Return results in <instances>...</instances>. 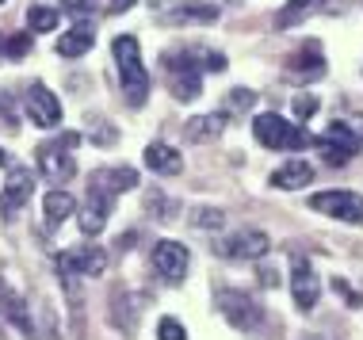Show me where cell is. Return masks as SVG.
<instances>
[{"label":"cell","instance_id":"cell-1","mask_svg":"<svg viewBox=\"0 0 363 340\" xmlns=\"http://www.w3.org/2000/svg\"><path fill=\"white\" fill-rule=\"evenodd\" d=\"M111 54H115V65H119V76H123V96L130 108H142L150 100V73L142 65V50H138V38L134 35H119L111 42Z\"/></svg>","mask_w":363,"mask_h":340},{"label":"cell","instance_id":"cell-2","mask_svg":"<svg viewBox=\"0 0 363 340\" xmlns=\"http://www.w3.org/2000/svg\"><path fill=\"white\" fill-rule=\"evenodd\" d=\"M252 134H257V142L264 149H306L310 145V134L302 130L298 123L283 119L276 111H264L252 119Z\"/></svg>","mask_w":363,"mask_h":340},{"label":"cell","instance_id":"cell-3","mask_svg":"<svg viewBox=\"0 0 363 340\" xmlns=\"http://www.w3.org/2000/svg\"><path fill=\"white\" fill-rule=\"evenodd\" d=\"M218 310L225 322L233 329H241V333H257L264 325V306L249 290H218Z\"/></svg>","mask_w":363,"mask_h":340},{"label":"cell","instance_id":"cell-4","mask_svg":"<svg viewBox=\"0 0 363 340\" xmlns=\"http://www.w3.org/2000/svg\"><path fill=\"white\" fill-rule=\"evenodd\" d=\"M310 207L325 218L348 222V226H359L363 222V199L356 191H318V196L310 199Z\"/></svg>","mask_w":363,"mask_h":340},{"label":"cell","instance_id":"cell-5","mask_svg":"<svg viewBox=\"0 0 363 340\" xmlns=\"http://www.w3.org/2000/svg\"><path fill=\"white\" fill-rule=\"evenodd\" d=\"M313 145H318V153L329 164H348L359 153V138L352 134L348 123H329L325 134H321V138H313Z\"/></svg>","mask_w":363,"mask_h":340},{"label":"cell","instance_id":"cell-6","mask_svg":"<svg viewBox=\"0 0 363 340\" xmlns=\"http://www.w3.org/2000/svg\"><path fill=\"white\" fill-rule=\"evenodd\" d=\"M107 268V252L100 245H77L69 252L57 256V271L62 279H81V276H104Z\"/></svg>","mask_w":363,"mask_h":340},{"label":"cell","instance_id":"cell-7","mask_svg":"<svg viewBox=\"0 0 363 340\" xmlns=\"http://www.w3.org/2000/svg\"><path fill=\"white\" fill-rule=\"evenodd\" d=\"M164 69H169V76H172L169 84H172V96H176V100H195V96L203 92L199 69H195V62H191L188 50L164 54Z\"/></svg>","mask_w":363,"mask_h":340},{"label":"cell","instance_id":"cell-8","mask_svg":"<svg viewBox=\"0 0 363 340\" xmlns=\"http://www.w3.org/2000/svg\"><path fill=\"white\" fill-rule=\"evenodd\" d=\"M268 249H272V241H268V233H260V230L230 233L225 241L214 245V252L225 260H260V256H268Z\"/></svg>","mask_w":363,"mask_h":340},{"label":"cell","instance_id":"cell-9","mask_svg":"<svg viewBox=\"0 0 363 340\" xmlns=\"http://www.w3.org/2000/svg\"><path fill=\"white\" fill-rule=\"evenodd\" d=\"M111 207H115V196H111V191L88 183V199H84V207L77 210V226H81V233H88V237L104 233L107 218H111Z\"/></svg>","mask_w":363,"mask_h":340},{"label":"cell","instance_id":"cell-10","mask_svg":"<svg viewBox=\"0 0 363 340\" xmlns=\"http://www.w3.org/2000/svg\"><path fill=\"white\" fill-rule=\"evenodd\" d=\"M188 264H191V252L180 241H157L153 245V271L164 283H180L188 276Z\"/></svg>","mask_w":363,"mask_h":340},{"label":"cell","instance_id":"cell-11","mask_svg":"<svg viewBox=\"0 0 363 340\" xmlns=\"http://www.w3.org/2000/svg\"><path fill=\"white\" fill-rule=\"evenodd\" d=\"M291 295L298 310H313L321 298V279L306 256H294V264H291Z\"/></svg>","mask_w":363,"mask_h":340},{"label":"cell","instance_id":"cell-12","mask_svg":"<svg viewBox=\"0 0 363 340\" xmlns=\"http://www.w3.org/2000/svg\"><path fill=\"white\" fill-rule=\"evenodd\" d=\"M38 172H43L50 183H69L77 176V161L69 157V149L65 145H43L38 149Z\"/></svg>","mask_w":363,"mask_h":340},{"label":"cell","instance_id":"cell-13","mask_svg":"<svg viewBox=\"0 0 363 340\" xmlns=\"http://www.w3.org/2000/svg\"><path fill=\"white\" fill-rule=\"evenodd\" d=\"M27 115H31L35 126H57L62 123V103H57V96L46 89V84H31L27 89Z\"/></svg>","mask_w":363,"mask_h":340},{"label":"cell","instance_id":"cell-14","mask_svg":"<svg viewBox=\"0 0 363 340\" xmlns=\"http://www.w3.org/2000/svg\"><path fill=\"white\" fill-rule=\"evenodd\" d=\"M287 69H291L294 76H302V81H318V76L325 73V54H321V42H318V38L302 42L298 50L287 57Z\"/></svg>","mask_w":363,"mask_h":340},{"label":"cell","instance_id":"cell-15","mask_svg":"<svg viewBox=\"0 0 363 340\" xmlns=\"http://www.w3.org/2000/svg\"><path fill=\"white\" fill-rule=\"evenodd\" d=\"M0 317H4V322H12L19 333H27L31 340L38 336V333H35V317H31V310H27V302L16 295L12 287L4 283V279H0Z\"/></svg>","mask_w":363,"mask_h":340},{"label":"cell","instance_id":"cell-16","mask_svg":"<svg viewBox=\"0 0 363 340\" xmlns=\"http://www.w3.org/2000/svg\"><path fill=\"white\" fill-rule=\"evenodd\" d=\"M31 191H35V176H31V172H27V169H12V176H8V183H4V196H0V215L12 218L16 210L31 199Z\"/></svg>","mask_w":363,"mask_h":340},{"label":"cell","instance_id":"cell-17","mask_svg":"<svg viewBox=\"0 0 363 340\" xmlns=\"http://www.w3.org/2000/svg\"><path fill=\"white\" fill-rule=\"evenodd\" d=\"M138 317H142V295L134 290H115L111 298V322L119 333H138Z\"/></svg>","mask_w":363,"mask_h":340},{"label":"cell","instance_id":"cell-18","mask_svg":"<svg viewBox=\"0 0 363 340\" xmlns=\"http://www.w3.org/2000/svg\"><path fill=\"white\" fill-rule=\"evenodd\" d=\"M306 183H313V164L310 161H287V164H279L276 172H272V188H279V191H298V188H306Z\"/></svg>","mask_w":363,"mask_h":340},{"label":"cell","instance_id":"cell-19","mask_svg":"<svg viewBox=\"0 0 363 340\" xmlns=\"http://www.w3.org/2000/svg\"><path fill=\"white\" fill-rule=\"evenodd\" d=\"M92 42H96V27L88 23V19H81L73 31H65L62 38H57V54L62 57H84L88 50H92Z\"/></svg>","mask_w":363,"mask_h":340},{"label":"cell","instance_id":"cell-20","mask_svg":"<svg viewBox=\"0 0 363 340\" xmlns=\"http://www.w3.org/2000/svg\"><path fill=\"white\" fill-rule=\"evenodd\" d=\"M164 23H214L218 19V4H207V0H188V4L172 8V12L161 16Z\"/></svg>","mask_w":363,"mask_h":340},{"label":"cell","instance_id":"cell-21","mask_svg":"<svg viewBox=\"0 0 363 340\" xmlns=\"http://www.w3.org/2000/svg\"><path fill=\"white\" fill-rule=\"evenodd\" d=\"M145 169H153L157 176H176V172L184 169V157L172 149V145L153 142V145H145Z\"/></svg>","mask_w":363,"mask_h":340},{"label":"cell","instance_id":"cell-22","mask_svg":"<svg viewBox=\"0 0 363 340\" xmlns=\"http://www.w3.org/2000/svg\"><path fill=\"white\" fill-rule=\"evenodd\" d=\"M92 183L111 191V196H123V191L138 188V172L126 169V164H119V169H100V172H92Z\"/></svg>","mask_w":363,"mask_h":340},{"label":"cell","instance_id":"cell-23","mask_svg":"<svg viewBox=\"0 0 363 340\" xmlns=\"http://www.w3.org/2000/svg\"><path fill=\"white\" fill-rule=\"evenodd\" d=\"M43 215H46V226L57 230V226H65V218L77 215V199L69 196V191H50V196L43 199Z\"/></svg>","mask_w":363,"mask_h":340},{"label":"cell","instance_id":"cell-24","mask_svg":"<svg viewBox=\"0 0 363 340\" xmlns=\"http://www.w3.org/2000/svg\"><path fill=\"white\" fill-rule=\"evenodd\" d=\"M222 130H225V115H195V119H188V126H184V138L199 145V142H214Z\"/></svg>","mask_w":363,"mask_h":340},{"label":"cell","instance_id":"cell-25","mask_svg":"<svg viewBox=\"0 0 363 340\" xmlns=\"http://www.w3.org/2000/svg\"><path fill=\"white\" fill-rule=\"evenodd\" d=\"M321 8V0H287L283 4V12L276 16V23L279 27H294V23H302L306 16H313Z\"/></svg>","mask_w":363,"mask_h":340},{"label":"cell","instance_id":"cell-26","mask_svg":"<svg viewBox=\"0 0 363 340\" xmlns=\"http://www.w3.org/2000/svg\"><path fill=\"white\" fill-rule=\"evenodd\" d=\"M27 27L38 35V31H54L57 27V12L54 8H38V4H31L27 8Z\"/></svg>","mask_w":363,"mask_h":340},{"label":"cell","instance_id":"cell-27","mask_svg":"<svg viewBox=\"0 0 363 340\" xmlns=\"http://www.w3.org/2000/svg\"><path fill=\"white\" fill-rule=\"evenodd\" d=\"M188 218H191L195 230H222V222H225V215L218 207H195Z\"/></svg>","mask_w":363,"mask_h":340},{"label":"cell","instance_id":"cell-28","mask_svg":"<svg viewBox=\"0 0 363 340\" xmlns=\"http://www.w3.org/2000/svg\"><path fill=\"white\" fill-rule=\"evenodd\" d=\"M27 50H31V31H19V35H12L4 42V57H8V62H19Z\"/></svg>","mask_w":363,"mask_h":340},{"label":"cell","instance_id":"cell-29","mask_svg":"<svg viewBox=\"0 0 363 340\" xmlns=\"http://www.w3.org/2000/svg\"><path fill=\"white\" fill-rule=\"evenodd\" d=\"M115 138H119V130H115L111 123H104V119H96L92 130H88V142H96V145H111Z\"/></svg>","mask_w":363,"mask_h":340},{"label":"cell","instance_id":"cell-30","mask_svg":"<svg viewBox=\"0 0 363 340\" xmlns=\"http://www.w3.org/2000/svg\"><path fill=\"white\" fill-rule=\"evenodd\" d=\"M157 336L161 340H188V329L176 322V317H164V322L157 325Z\"/></svg>","mask_w":363,"mask_h":340},{"label":"cell","instance_id":"cell-31","mask_svg":"<svg viewBox=\"0 0 363 340\" xmlns=\"http://www.w3.org/2000/svg\"><path fill=\"white\" fill-rule=\"evenodd\" d=\"M225 103H230V111H249L252 103H257V92H249V89H233Z\"/></svg>","mask_w":363,"mask_h":340},{"label":"cell","instance_id":"cell-32","mask_svg":"<svg viewBox=\"0 0 363 340\" xmlns=\"http://www.w3.org/2000/svg\"><path fill=\"white\" fill-rule=\"evenodd\" d=\"M313 111H318V96H313V92H298V96H294V115H298V119H310Z\"/></svg>","mask_w":363,"mask_h":340},{"label":"cell","instance_id":"cell-33","mask_svg":"<svg viewBox=\"0 0 363 340\" xmlns=\"http://www.w3.org/2000/svg\"><path fill=\"white\" fill-rule=\"evenodd\" d=\"M203 57H207V69L211 73H225V57L222 54H203Z\"/></svg>","mask_w":363,"mask_h":340},{"label":"cell","instance_id":"cell-34","mask_svg":"<svg viewBox=\"0 0 363 340\" xmlns=\"http://www.w3.org/2000/svg\"><path fill=\"white\" fill-rule=\"evenodd\" d=\"M88 0H65V12H73V16H88Z\"/></svg>","mask_w":363,"mask_h":340},{"label":"cell","instance_id":"cell-35","mask_svg":"<svg viewBox=\"0 0 363 340\" xmlns=\"http://www.w3.org/2000/svg\"><path fill=\"white\" fill-rule=\"evenodd\" d=\"M134 241H138V233H123V237L115 241V245H119L123 252H130V249H134Z\"/></svg>","mask_w":363,"mask_h":340},{"label":"cell","instance_id":"cell-36","mask_svg":"<svg viewBox=\"0 0 363 340\" xmlns=\"http://www.w3.org/2000/svg\"><path fill=\"white\" fill-rule=\"evenodd\" d=\"M77 142H81V134H62V138H57V145H65V149H73Z\"/></svg>","mask_w":363,"mask_h":340},{"label":"cell","instance_id":"cell-37","mask_svg":"<svg viewBox=\"0 0 363 340\" xmlns=\"http://www.w3.org/2000/svg\"><path fill=\"white\" fill-rule=\"evenodd\" d=\"M260 283H264V287H276V271L264 268V271H260Z\"/></svg>","mask_w":363,"mask_h":340},{"label":"cell","instance_id":"cell-38","mask_svg":"<svg viewBox=\"0 0 363 340\" xmlns=\"http://www.w3.org/2000/svg\"><path fill=\"white\" fill-rule=\"evenodd\" d=\"M123 8H134V0H111V4H107V12H123Z\"/></svg>","mask_w":363,"mask_h":340},{"label":"cell","instance_id":"cell-39","mask_svg":"<svg viewBox=\"0 0 363 340\" xmlns=\"http://www.w3.org/2000/svg\"><path fill=\"white\" fill-rule=\"evenodd\" d=\"M0 164H8V153L4 149H0Z\"/></svg>","mask_w":363,"mask_h":340},{"label":"cell","instance_id":"cell-40","mask_svg":"<svg viewBox=\"0 0 363 340\" xmlns=\"http://www.w3.org/2000/svg\"><path fill=\"white\" fill-rule=\"evenodd\" d=\"M230 4H241V0H230Z\"/></svg>","mask_w":363,"mask_h":340},{"label":"cell","instance_id":"cell-41","mask_svg":"<svg viewBox=\"0 0 363 340\" xmlns=\"http://www.w3.org/2000/svg\"><path fill=\"white\" fill-rule=\"evenodd\" d=\"M310 340H318V336H310Z\"/></svg>","mask_w":363,"mask_h":340},{"label":"cell","instance_id":"cell-42","mask_svg":"<svg viewBox=\"0 0 363 340\" xmlns=\"http://www.w3.org/2000/svg\"><path fill=\"white\" fill-rule=\"evenodd\" d=\"M0 4H4V0H0Z\"/></svg>","mask_w":363,"mask_h":340}]
</instances>
